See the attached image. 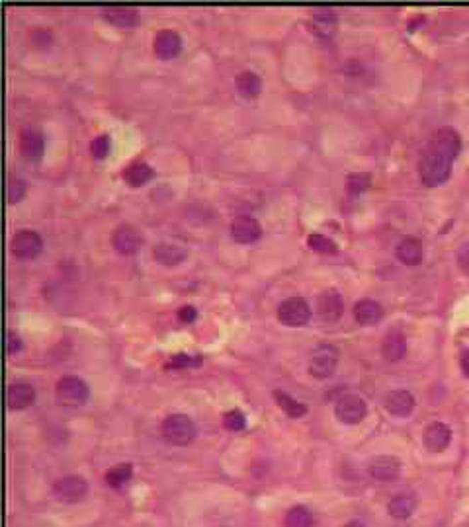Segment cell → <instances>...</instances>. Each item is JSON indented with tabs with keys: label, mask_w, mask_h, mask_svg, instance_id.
Here are the masks:
<instances>
[{
	"label": "cell",
	"mask_w": 469,
	"mask_h": 527,
	"mask_svg": "<svg viewBox=\"0 0 469 527\" xmlns=\"http://www.w3.org/2000/svg\"><path fill=\"white\" fill-rule=\"evenodd\" d=\"M461 151L460 133L452 127H442L430 139L419 166V176L424 186L434 187L444 184L452 174V163Z\"/></svg>",
	"instance_id": "1"
},
{
	"label": "cell",
	"mask_w": 469,
	"mask_h": 527,
	"mask_svg": "<svg viewBox=\"0 0 469 527\" xmlns=\"http://www.w3.org/2000/svg\"><path fill=\"white\" fill-rule=\"evenodd\" d=\"M161 430L164 439L172 446H188L194 441L196 434H198L196 424L186 414H170L169 418H164L162 422Z\"/></svg>",
	"instance_id": "2"
},
{
	"label": "cell",
	"mask_w": 469,
	"mask_h": 527,
	"mask_svg": "<svg viewBox=\"0 0 469 527\" xmlns=\"http://www.w3.org/2000/svg\"><path fill=\"white\" fill-rule=\"evenodd\" d=\"M55 397L59 405L81 406L84 405L90 397L89 385L82 381L81 377L69 375V377L59 379V383H57L55 387Z\"/></svg>",
	"instance_id": "3"
},
{
	"label": "cell",
	"mask_w": 469,
	"mask_h": 527,
	"mask_svg": "<svg viewBox=\"0 0 469 527\" xmlns=\"http://www.w3.org/2000/svg\"><path fill=\"white\" fill-rule=\"evenodd\" d=\"M339 364V349L331 344H321L313 349L309 359V373L315 379H329L334 373Z\"/></svg>",
	"instance_id": "4"
},
{
	"label": "cell",
	"mask_w": 469,
	"mask_h": 527,
	"mask_svg": "<svg viewBox=\"0 0 469 527\" xmlns=\"http://www.w3.org/2000/svg\"><path fill=\"white\" fill-rule=\"evenodd\" d=\"M334 414L342 424H360L364 420L366 414H368V405L366 400L360 395H342V397L337 400V406H334Z\"/></svg>",
	"instance_id": "5"
},
{
	"label": "cell",
	"mask_w": 469,
	"mask_h": 527,
	"mask_svg": "<svg viewBox=\"0 0 469 527\" xmlns=\"http://www.w3.org/2000/svg\"><path fill=\"white\" fill-rule=\"evenodd\" d=\"M278 318L286 326H303L311 318V307L301 297H290L278 307Z\"/></svg>",
	"instance_id": "6"
},
{
	"label": "cell",
	"mask_w": 469,
	"mask_h": 527,
	"mask_svg": "<svg viewBox=\"0 0 469 527\" xmlns=\"http://www.w3.org/2000/svg\"><path fill=\"white\" fill-rule=\"evenodd\" d=\"M10 250L18 260H32L43 250V241L35 231L24 228V231H18L16 235L12 236Z\"/></svg>",
	"instance_id": "7"
},
{
	"label": "cell",
	"mask_w": 469,
	"mask_h": 527,
	"mask_svg": "<svg viewBox=\"0 0 469 527\" xmlns=\"http://www.w3.org/2000/svg\"><path fill=\"white\" fill-rule=\"evenodd\" d=\"M89 492V485L82 477H65V479L57 480L55 487H53V494L57 496V500L61 502H69L74 504L82 500Z\"/></svg>",
	"instance_id": "8"
},
{
	"label": "cell",
	"mask_w": 469,
	"mask_h": 527,
	"mask_svg": "<svg viewBox=\"0 0 469 527\" xmlns=\"http://www.w3.org/2000/svg\"><path fill=\"white\" fill-rule=\"evenodd\" d=\"M344 311V301L337 289H327L317 297V315L324 323H337Z\"/></svg>",
	"instance_id": "9"
},
{
	"label": "cell",
	"mask_w": 469,
	"mask_h": 527,
	"mask_svg": "<svg viewBox=\"0 0 469 527\" xmlns=\"http://www.w3.org/2000/svg\"><path fill=\"white\" fill-rule=\"evenodd\" d=\"M231 236H233L234 243L239 244L256 243L260 236H262V227H260V223L254 217L241 215V217H234L231 221Z\"/></svg>",
	"instance_id": "10"
},
{
	"label": "cell",
	"mask_w": 469,
	"mask_h": 527,
	"mask_svg": "<svg viewBox=\"0 0 469 527\" xmlns=\"http://www.w3.org/2000/svg\"><path fill=\"white\" fill-rule=\"evenodd\" d=\"M112 244L120 254H135L143 244V235L133 225H120L113 231Z\"/></svg>",
	"instance_id": "11"
},
{
	"label": "cell",
	"mask_w": 469,
	"mask_h": 527,
	"mask_svg": "<svg viewBox=\"0 0 469 527\" xmlns=\"http://www.w3.org/2000/svg\"><path fill=\"white\" fill-rule=\"evenodd\" d=\"M401 473V461L391 455H380L370 461V475L372 479L380 480V482H391L395 480Z\"/></svg>",
	"instance_id": "12"
},
{
	"label": "cell",
	"mask_w": 469,
	"mask_h": 527,
	"mask_svg": "<svg viewBox=\"0 0 469 527\" xmlns=\"http://www.w3.org/2000/svg\"><path fill=\"white\" fill-rule=\"evenodd\" d=\"M153 256L162 266H176L188 258V248L174 241H162L154 246Z\"/></svg>",
	"instance_id": "13"
},
{
	"label": "cell",
	"mask_w": 469,
	"mask_h": 527,
	"mask_svg": "<svg viewBox=\"0 0 469 527\" xmlns=\"http://www.w3.org/2000/svg\"><path fill=\"white\" fill-rule=\"evenodd\" d=\"M18 146H20V153L24 158L28 161H38L43 154V149H45V139L41 135L38 129H22L20 131V139H18Z\"/></svg>",
	"instance_id": "14"
},
{
	"label": "cell",
	"mask_w": 469,
	"mask_h": 527,
	"mask_svg": "<svg viewBox=\"0 0 469 527\" xmlns=\"http://www.w3.org/2000/svg\"><path fill=\"white\" fill-rule=\"evenodd\" d=\"M383 406H385V410L389 414L403 418V416H409L414 410V397L409 390H389L385 398H383Z\"/></svg>",
	"instance_id": "15"
},
{
	"label": "cell",
	"mask_w": 469,
	"mask_h": 527,
	"mask_svg": "<svg viewBox=\"0 0 469 527\" xmlns=\"http://www.w3.org/2000/svg\"><path fill=\"white\" fill-rule=\"evenodd\" d=\"M154 53L159 59H172L176 57L182 49V40L176 32L172 30H162L154 35V43H153Z\"/></svg>",
	"instance_id": "16"
},
{
	"label": "cell",
	"mask_w": 469,
	"mask_h": 527,
	"mask_svg": "<svg viewBox=\"0 0 469 527\" xmlns=\"http://www.w3.org/2000/svg\"><path fill=\"white\" fill-rule=\"evenodd\" d=\"M450 441H452V430L446 426L444 422H434L424 432V446L432 453L444 451L446 447L450 446Z\"/></svg>",
	"instance_id": "17"
},
{
	"label": "cell",
	"mask_w": 469,
	"mask_h": 527,
	"mask_svg": "<svg viewBox=\"0 0 469 527\" xmlns=\"http://www.w3.org/2000/svg\"><path fill=\"white\" fill-rule=\"evenodd\" d=\"M33 400H35V390H33L32 385H28V383H12V385H9V389H6L9 408L22 410V408L32 406Z\"/></svg>",
	"instance_id": "18"
},
{
	"label": "cell",
	"mask_w": 469,
	"mask_h": 527,
	"mask_svg": "<svg viewBox=\"0 0 469 527\" xmlns=\"http://www.w3.org/2000/svg\"><path fill=\"white\" fill-rule=\"evenodd\" d=\"M395 254L397 258L401 260L407 266H417L421 264L422 256H424V250H422V244L419 238L414 236H403L395 246Z\"/></svg>",
	"instance_id": "19"
},
{
	"label": "cell",
	"mask_w": 469,
	"mask_h": 527,
	"mask_svg": "<svg viewBox=\"0 0 469 527\" xmlns=\"http://www.w3.org/2000/svg\"><path fill=\"white\" fill-rule=\"evenodd\" d=\"M354 318L358 325L373 326L383 318V308L378 301L373 299H360L354 305Z\"/></svg>",
	"instance_id": "20"
},
{
	"label": "cell",
	"mask_w": 469,
	"mask_h": 527,
	"mask_svg": "<svg viewBox=\"0 0 469 527\" xmlns=\"http://www.w3.org/2000/svg\"><path fill=\"white\" fill-rule=\"evenodd\" d=\"M339 25V18L329 8H317L311 14V30L319 35V37H331L337 32Z\"/></svg>",
	"instance_id": "21"
},
{
	"label": "cell",
	"mask_w": 469,
	"mask_h": 527,
	"mask_svg": "<svg viewBox=\"0 0 469 527\" xmlns=\"http://www.w3.org/2000/svg\"><path fill=\"white\" fill-rule=\"evenodd\" d=\"M381 354L388 361H399L403 359L407 354V340L399 330H391V332L381 342Z\"/></svg>",
	"instance_id": "22"
},
{
	"label": "cell",
	"mask_w": 469,
	"mask_h": 527,
	"mask_svg": "<svg viewBox=\"0 0 469 527\" xmlns=\"http://www.w3.org/2000/svg\"><path fill=\"white\" fill-rule=\"evenodd\" d=\"M104 18L118 28H133L139 24V12L135 8L112 6V8L104 10Z\"/></svg>",
	"instance_id": "23"
},
{
	"label": "cell",
	"mask_w": 469,
	"mask_h": 527,
	"mask_svg": "<svg viewBox=\"0 0 469 527\" xmlns=\"http://www.w3.org/2000/svg\"><path fill=\"white\" fill-rule=\"evenodd\" d=\"M237 90H239V94L243 98H256L262 92V81H260L259 74L251 73V71H244L237 76Z\"/></svg>",
	"instance_id": "24"
},
{
	"label": "cell",
	"mask_w": 469,
	"mask_h": 527,
	"mask_svg": "<svg viewBox=\"0 0 469 527\" xmlns=\"http://www.w3.org/2000/svg\"><path fill=\"white\" fill-rule=\"evenodd\" d=\"M151 178H153V168L147 163H133L123 170V180L133 187L143 186Z\"/></svg>",
	"instance_id": "25"
},
{
	"label": "cell",
	"mask_w": 469,
	"mask_h": 527,
	"mask_svg": "<svg viewBox=\"0 0 469 527\" xmlns=\"http://www.w3.org/2000/svg\"><path fill=\"white\" fill-rule=\"evenodd\" d=\"M388 510L389 514L397 519L409 518V516H413V511L417 510V500H414L413 496L399 494L388 504Z\"/></svg>",
	"instance_id": "26"
},
{
	"label": "cell",
	"mask_w": 469,
	"mask_h": 527,
	"mask_svg": "<svg viewBox=\"0 0 469 527\" xmlns=\"http://www.w3.org/2000/svg\"><path fill=\"white\" fill-rule=\"evenodd\" d=\"M274 398L276 403H278V406H280L290 418H301V416L307 414V406L303 405V403H298L295 398L290 397V395L283 393V390H274Z\"/></svg>",
	"instance_id": "27"
},
{
	"label": "cell",
	"mask_w": 469,
	"mask_h": 527,
	"mask_svg": "<svg viewBox=\"0 0 469 527\" xmlns=\"http://www.w3.org/2000/svg\"><path fill=\"white\" fill-rule=\"evenodd\" d=\"M133 475V465L131 463H120L106 473V485L112 488H122Z\"/></svg>",
	"instance_id": "28"
},
{
	"label": "cell",
	"mask_w": 469,
	"mask_h": 527,
	"mask_svg": "<svg viewBox=\"0 0 469 527\" xmlns=\"http://www.w3.org/2000/svg\"><path fill=\"white\" fill-rule=\"evenodd\" d=\"M286 527H311L313 526V516L305 506H293L286 514Z\"/></svg>",
	"instance_id": "29"
},
{
	"label": "cell",
	"mask_w": 469,
	"mask_h": 527,
	"mask_svg": "<svg viewBox=\"0 0 469 527\" xmlns=\"http://www.w3.org/2000/svg\"><path fill=\"white\" fill-rule=\"evenodd\" d=\"M370 184H372V178H370V174H366V172H356V174H350V176H348V182H346L348 194H350V195L364 194L366 190L370 187Z\"/></svg>",
	"instance_id": "30"
},
{
	"label": "cell",
	"mask_w": 469,
	"mask_h": 527,
	"mask_svg": "<svg viewBox=\"0 0 469 527\" xmlns=\"http://www.w3.org/2000/svg\"><path fill=\"white\" fill-rule=\"evenodd\" d=\"M307 246L311 250L321 252V254H332V252H337V243L324 235H309Z\"/></svg>",
	"instance_id": "31"
},
{
	"label": "cell",
	"mask_w": 469,
	"mask_h": 527,
	"mask_svg": "<svg viewBox=\"0 0 469 527\" xmlns=\"http://www.w3.org/2000/svg\"><path fill=\"white\" fill-rule=\"evenodd\" d=\"M223 426L229 432H241L247 426V418H244V414L241 410H229L223 416Z\"/></svg>",
	"instance_id": "32"
},
{
	"label": "cell",
	"mask_w": 469,
	"mask_h": 527,
	"mask_svg": "<svg viewBox=\"0 0 469 527\" xmlns=\"http://www.w3.org/2000/svg\"><path fill=\"white\" fill-rule=\"evenodd\" d=\"M26 195V182L22 178H9L6 184V197L10 203H18L24 199Z\"/></svg>",
	"instance_id": "33"
},
{
	"label": "cell",
	"mask_w": 469,
	"mask_h": 527,
	"mask_svg": "<svg viewBox=\"0 0 469 527\" xmlns=\"http://www.w3.org/2000/svg\"><path fill=\"white\" fill-rule=\"evenodd\" d=\"M90 153H92V156L94 158H106L108 156V153H110V137L106 135V133H102V135H98V137H94V141L90 143Z\"/></svg>",
	"instance_id": "34"
},
{
	"label": "cell",
	"mask_w": 469,
	"mask_h": 527,
	"mask_svg": "<svg viewBox=\"0 0 469 527\" xmlns=\"http://www.w3.org/2000/svg\"><path fill=\"white\" fill-rule=\"evenodd\" d=\"M192 365H200V357L188 356V354H176L169 359L166 369H184V367H192Z\"/></svg>",
	"instance_id": "35"
},
{
	"label": "cell",
	"mask_w": 469,
	"mask_h": 527,
	"mask_svg": "<svg viewBox=\"0 0 469 527\" xmlns=\"http://www.w3.org/2000/svg\"><path fill=\"white\" fill-rule=\"evenodd\" d=\"M196 318H198V311H196L192 305H186V307L179 308V320L184 323V325H192Z\"/></svg>",
	"instance_id": "36"
},
{
	"label": "cell",
	"mask_w": 469,
	"mask_h": 527,
	"mask_svg": "<svg viewBox=\"0 0 469 527\" xmlns=\"http://www.w3.org/2000/svg\"><path fill=\"white\" fill-rule=\"evenodd\" d=\"M22 349V340H20V336L14 332H6V352L9 354H16Z\"/></svg>",
	"instance_id": "37"
},
{
	"label": "cell",
	"mask_w": 469,
	"mask_h": 527,
	"mask_svg": "<svg viewBox=\"0 0 469 527\" xmlns=\"http://www.w3.org/2000/svg\"><path fill=\"white\" fill-rule=\"evenodd\" d=\"M458 266H460L463 274H469V246H463L458 252Z\"/></svg>",
	"instance_id": "38"
},
{
	"label": "cell",
	"mask_w": 469,
	"mask_h": 527,
	"mask_svg": "<svg viewBox=\"0 0 469 527\" xmlns=\"http://www.w3.org/2000/svg\"><path fill=\"white\" fill-rule=\"evenodd\" d=\"M460 365H461V371L465 377H469V349H465L460 357Z\"/></svg>",
	"instance_id": "39"
},
{
	"label": "cell",
	"mask_w": 469,
	"mask_h": 527,
	"mask_svg": "<svg viewBox=\"0 0 469 527\" xmlns=\"http://www.w3.org/2000/svg\"><path fill=\"white\" fill-rule=\"evenodd\" d=\"M344 527H364V526H362L360 521H350V523H346Z\"/></svg>",
	"instance_id": "40"
}]
</instances>
